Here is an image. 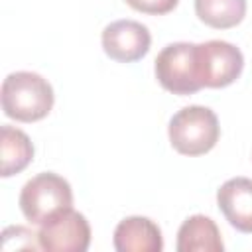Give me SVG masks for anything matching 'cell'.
I'll return each mask as SVG.
<instances>
[{"instance_id":"cell-1","label":"cell","mask_w":252,"mask_h":252,"mask_svg":"<svg viewBox=\"0 0 252 252\" xmlns=\"http://www.w3.org/2000/svg\"><path fill=\"white\" fill-rule=\"evenodd\" d=\"M53 89L37 73L16 71L2 83V110L18 122H37L53 108Z\"/></svg>"},{"instance_id":"cell-2","label":"cell","mask_w":252,"mask_h":252,"mask_svg":"<svg viewBox=\"0 0 252 252\" xmlns=\"http://www.w3.org/2000/svg\"><path fill=\"white\" fill-rule=\"evenodd\" d=\"M167 134L175 152L183 156H203L217 146L220 126L211 108L193 104L171 116Z\"/></svg>"},{"instance_id":"cell-3","label":"cell","mask_w":252,"mask_h":252,"mask_svg":"<svg viewBox=\"0 0 252 252\" xmlns=\"http://www.w3.org/2000/svg\"><path fill=\"white\" fill-rule=\"evenodd\" d=\"M73 205V191L67 179L45 171L32 177L20 193V209L32 224H43L47 219Z\"/></svg>"},{"instance_id":"cell-4","label":"cell","mask_w":252,"mask_h":252,"mask_svg":"<svg viewBox=\"0 0 252 252\" xmlns=\"http://www.w3.org/2000/svg\"><path fill=\"white\" fill-rule=\"evenodd\" d=\"M156 79L173 94H193L203 89L197 75V45L177 41L165 45L156 57Z\"/></svg>"},{"instance_id":"cell-5","label":"cell","mask_w":252,"mask_h":252,"mask_svg":"<svg viewBox=\"0 0 252 252\" xmlns=\"http://www.w3.org/2000/svg\"><path fill=\"white\" fill-rule=\"evenodd\" d=\"M244 67L242 51L222 39H211L197 45V75L203 87L222 89L232 85Z\"/></svg>"},{"instance_id":"cell-6","label":"cell","mask_w":252,"mask_h":252,"mask_svg":"<svg viewBox=\"0 0 252 252\" xmlns=\"http://www.w3.org/2000/svg\"><path fill=\"white\" fill-rule=\"evenodd\" d=\"M39 244L47 252H85L91 244L89 220L73 207L59 211L39 224Z\"/></svg>"},{"instance_id":"cell-7","label":"cell","mask_w":252,"mask_h":252,"mask_svg":"<svg viewBox=\"0 0 252 252\" xmlns=\"http://www.w3.org/2000/svg\"><path fill=\"white\" fill-rule=\"evenodd\" d=\"M102 49L118 63H134L142 59L152 45L148 28L136 20H116L102 30Z\"/></svg>"},{"instance_id":"cell-8","label":"cell","mask_w":252,"mask_h":252,"mask_svg":"<svg viewBox=\"0 0 252 252\" xmlns=\"http://www.w3.org/2000/svg\"><path fill=\"white\" fill-rule=\"evenodd\" d=\"M217 203L224 219L240 232H252V179L232 177L217 191Z\"/></svg>"},{"instance_id":"cell-9","label":"cell","mask_w":252,"mask_h":252,"mask_svg":"<svg viewBox=\"0 0 252 252\" xmlns=\"http://www.w3.org/2000/svg\"><path fill=\"white\" fill-rule=\"evenodd\" d=\"M114 248L118 252H159L163 238L159 226L146 217H128L114 228Z\"/></svg>"},{"instance_id":"cell-10","label":"cell","mask_w":252,"mask_h":252,"mask_svg":"<svg viewBox=\"0 0 252 252\" xmlns=\"http://www.w3.org/2000/svg\"><path fill=\"white\" fill-rule=\"evenodd\" d=\"M224 244L220 230L213 219L205 215H193L179 226L177 252H222Z\"/></svg>"},{"instance_id":"cell-11","label":"cell","mask_w":252,"mask_h":252,"mask_svg":"<svg viewBox=\"0 0 252 252\" xmlns=\"http://www.w3.org/2000/svg\"><path fill=\"white\" fill-rule=\"evenodd\" d=\"M0 158H2V177L20 173L33 159V146L26 132L20 128L4 124L0 128Z\"/></svg>"},{"instance_id":"cell-12","label":"cell","mask_w":252,"mask_h":252,"mask_svg":"<svg viewBox=\"0 0 252 252\" xmlns=\"http://www.w3.org/2000/svg\"><path fill=\"white\" fill-rule=\"evenodd\" d=\"M195 14L215 30H228L244 20L246 0H195Z\"/></svg>"},{"instance_id":"cell-13","label":"cell","mask_w":252,"mask_h":252,"mask_svg":"<svg viewBox=\"0 0 252 252\" xmlns=\"http://www.w3.org/2000/svg\"><path fill=\"white\" fill-rule=\"evenodd\" d=\"M2 248L4 250H41L39 236L28 226H8L2 230Z\"/></svg>"},{"instance_id":"cell-14","label":"cell","mask_w":252,"mask_h":252,"mask_svg":"<svg viewBox=\"0 0 252 252\" xmlns=\"http://www.w3.org/2000/svg\"><path fill=\"white\" fill-rule=\"evenodd\" d=\"M130 8L142 12V14H152V16H161L171 12L179 0H124Z\"/></svg>"}]
</instances>
